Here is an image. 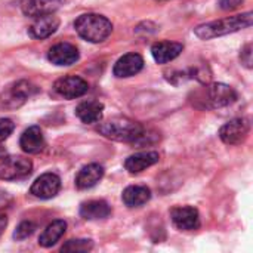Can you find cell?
<instances>
[{
	"label": "cell",
	"instance_id": "cell-31",
	"mask_svg": "<svg viewBox=\"0 0 253 253\" xmlns=\"http://www.w3.org/2000/svg\"><path fill=\"white\" fill-rule=\"evenodd\" d=\"M6 156H7V151L4 150V147H1V145H0V162H1Z\"/></svg>",
	"mask_w": 253,
	"mask_h": 253
},
{
	"label": "cell",
	"instance_id": "cell-25",
	"mask_svg": "<svg viewBox=\"0 0 253 253\" xmlns=\"http://www.w3.org/2000/svg\"><path fill=\"white\" fill-rule=\"evenodd\" d=\"M34 230H36V224H34V222H31V221H24V222H21V224L16 227V230H15V233H13V239H15L16 242L25 240V239H28V237L34 233Z\"/></svg>",
	"mask_w": 253,
	"mask_h": 253
},
{
	"label": "cell",
	"instance_id": "cell-21",
	"mask_svg": "<svg viewBox=\"0 0 253 253\" xmlns=\"http://www.w3.org/2000/svg\"><path fill=\"white\" fill-rule=\"evenodd\" d=\"M150 199H151V191L145 185H130L122 194V200L127 208L144 206L147 202H150Z\"/></svg>",
	"mask_w": 253,
	"mask_h": 253
},
{
	"label": "cell",
	"instance_id": "cell-10",
	"mask_svg": "<svg viewBox=\"0 0 253 253\" xmlns=\"http://www.w3.org/2000/svg\"><path fill=\"white\" fill-rule=\"evenodd\" d=\"M208 102L212 108H222L234 104L237 101V92L234 87L225 83H213L206 89Z\"/></svg>",
	"mask_w": 253,
	"mask_h": 253
},
{
	"label": "cell",
	"instance_id": "cell-24",
	"mask_svg": "<svg viewBox=\"0 0 253 253\" xmlns=\"http://www.w3.org/2000/svg\"><path fill=\"white\" fill-rule=\"evenodd\" d=\"M160 139V136H159V133L157 132H154V130H145V127H144V130L141 132V135L132 142L135 147H145V145H151V144H156L157 141Z\"/></svg>",
	"mask_w": 253,
	"mask_h": 253
},
{
	"label": "cell",
	"instance_id": "cell-5",
	"mask_svg": "<svg viewBox=\"0 0 253 253\" xmlns=\"http://www.w3.org/2000/svg\"><path fill=\"white\" fill-rule=\"evenodd\" d=\"M89 90V84L79 76H65L55 82L53 92L64 99H76Z\"/></svg>",
	"mask_w": 253,
	"mask_h": 253
},
{
	"label": "cell",
	"instance_id": "cell-6",
	"mask_svg": "<svg viewBox=\"0 0 253 253\" xmlns=\"http://www.w3.org/2000/svg\"><path fill=\"white\" fill-rule=\"evenodd\" d=\"M251 132V123L248 119L239 117L225 123L219 130V138L227 145H239L245 142Z\"/></svg>",
	"mask_w": 253,
	"mask_h": 253
},
{
	"label": "cell",
	"instance_id": "cell-11",
	"mask_svg": "<svg viewBox=\"0 0 253 253\" xmlns=\"http://www.w3.org/2000/svg\"><path fill=\"white\" fill-rule=\"evenodd\" d=\"M79 50L74 44L71 43H56L55 46H52L47 52V59L49 62L59 65V67H65V65H73L79 61Z\"/></svg>",
	"mask_w": 253,
	"mask_h": 253
},
{
	"label": "cell",
	"instance_id": "cell-19",
	"mask_svg": "<svg viewBox=\"0 0 253 253\" xmlns=\"http://www.w3.org/2000/svg\"><path fill=\"white\" fill-rule=\"evenodd\" d=\"M159 160H160L159 153H156V151H144V153L129 156L126 159V162H125V168L130 173H141L147 168L159 163Z\"/></svg>",
	"mask_w": 253,
	"mask_h": 253
},
{
	"label": "cell",
	"instance_id": "cell-27",
	"mask_svg": "<svg viewBox=\"0 0 253 253\" xmlns=\"http://www.w3.org/2000/svg\"><path fill=\"white\" fill-rule=\"evenodd\" d=\"M240 59H242V64L246 67V68H252V46L248 44L242 53H240Z\"/></svg>",
	"mask_w": 253,
	"mask_h": 253
},
{
	"label": "cell",
	"instance_id": "cell-4",
	"mask_svg": "<svg viewBox=\"0 0 253 253\" xmlns=\"http://www.w3.org/2000/svg\"><path fill=\"white\" fill-rule=\"evenodd\" d=\"M33 172L31 160L21 156H6L0 162V179L3 181H16L30 176Z\"/></svg>",
	"mask_w": 253,
	"mask_h": 253
},
{
	"label": "cell",
	"instance_id": "cell-7",
	"mask_svg": "<svg viewBox=\"0 0 253 253\" xmlns=\"http://www.w3.org/2000/svg\"><path fill=\"white\" fill-rule=\"evenodd\" d=\"M36 92H37V87L33 83L27 80H19L13 83L12 86H9V89L4 92L3 105L7 108H18Z\"/></svg>",
	"mask_w": 253,
	"mask_h": 253
},
{
	"label": "cell",
	"instance_id": "cell-12",
	"mask_svg": "<svg viewBox=\"0 0 253 253\" xmlns=\"http://www.w3.org/2000/svg\"><path fill=\"white\" fill-rule=\"evenodd\" d=\"M59 27V18L55 16L53 13L36 16L33 24L28 28V33L33 39L36 40H43L50 37Z\"/></svg>",
	"mask_w": 253,
	"mask_h": 253
},
{
	"label": "cell",
	"instance_id": "cell-15",
	"mask_svg": "<svg viewBox=\"0 0 253 253\" xmlns=\"http://www.w3.org/2000/svg\"><path fill=\"white\" fill-rule=\"evenodd\" d=\"M62 4V0H21V10L25 16L36 18L47 13H55Z\"/></svg>",
	"mask_w": 253,
	"mask_h": 253
},
{
	"label": "cell",
	"instance_id": "cell-26",
	"mask_svg": "<svg viewBox=\"0 0 253 253\" xmlns=\"http://www.w3.org/2000/svg\"><path fill=\"white\" fill-rule=\"evenodd\" d=\"M13 129H15V123L10 119L0 117V142L7 139L10 133L13 132Z\"/></svg>",
	"mask_w": 253,
	"mask_h": 253
},
{
	"label": "cell",
	"instance_id": "cell-29",
	"mask_svg": "<svg viewBox=\"0 0 253 253\" xmlns=\"http://www.w3.org/2000/svg\"><path fill=\"white\" fill-rule=\"evenodd\" d=\"M12 202H13L12 196H10L9 193H6V191H1V190H0V211L9 208V206L12 205Z\"/></svg>",
	"mask_w": 253,
	"mask_h": 253
},
{
	"label": "cell",
	"instance_id": "cell-20",
	"mask_svg": "<svg viewBox=\"0 0 253 253\" xmlns=\"http://www.w3.org/2000/svg\"><path fill=\"white\" fill-rule=\"evenodd\" d=\"M111 215V208L104 200H90L80 206V216L86 221H99Z\"/></svg>",
	"mask_w": 253,
	"mask_h": 253
},
{
	"label": "cell",
	"instance_id": "cell-8",
	"mask_svg": "<svg viewBox=\"0 0 253 253\" xmlns=\"http://www.w3.org/2000/svg\"><path fill=\"white\" fill-rule=\"evenodd\" d=\"M61 190V178L56 173H43L31 185L30 194L40 200H49L55 197Z\"/></svg>",
	"mask_w": 253,
	"mask_h": 253
},
{
	"label": "cell",
	"instance_id": "cell-28",
	"mask_svg": "<svg viewBox=\"0 0 253 253\" xmlns=\"http://www.w3.org/2000/svg\"><path fill=\"white\" fill-rule=\"evenodd\" d=\"M242 3H243V0H219V7L222 10H234Z\"/></svg>",
	"mask_w": 253,
	"mask_h": 253
},
{
	"label": "cell",
	"instance_id": "cell-2",
	"mask_svg": "<svg viewBox=\"0 0 253 253\" xmlns=\"http://www.w3.org/2000/svg\"><path fill=\"white\" fill-rule=\"evenodd\" d=\"M96 130L108 139L132 144L141 135L144 126L127 117H113L105 122H98Z\"/></svg>",
	"mask_w": 253,
	"mask_h": 253
},
{
	"label": "cell",
	"instance_id": "cell-17",
	"mask_svg": "<svg viewBox=\"0 0 253 253\" xmlns=\"http://www.w3.org/2000/svg\"><path fill=\"white\" fill-rule=\"evenodd\" d=\"M104 176V168L98 163H90L82 168L76 176V187L79 190H87L95 187Z\"/></svg>",
	"mask_w": 253,
	"mask_h": 253
},
{
	"label": "cell",
	"instance_id": "cell-16",
	"mask_svg": "<svg viewBox=\"0 0 253 253\" xmlns=\"http://www.w3.org/2000/svg\"><path fill=\"white\" fill-rule=\"evenodd\" d=\"M46 142H44V136L43 132L39 126H30L28 129H25L21 135L19 139V147L24 153L27 154H39L43 151Z\"/></svg>",
	"mask_w": 253,
	"mask_h": 253
},
{
	"label": "cell",
	"instance_id": "cell-32",
	"mask_svg": "<svg viewBox=\"0 0 253 253\" xmlns=\"http://www.w3.org/2000/svg\"><path fill=\"white\" fill-rule=\"evenodd\" d=\"M157 1H163V0H157Z\"/></svg>",
	"mask_w": 253,
	"mask_h": 253
},
{
	"label": "cell",
	"instance_id": "cell-23",
	"mask_svg": "<svg viewBox=\"0 0 253 253\" xmlns=\"http://www.w3.org/2000/svg\"><path fill=\"white\" fill-rule=\"evenodd\" d=\"M93 249V242L87 239H76V240H68L62 248L61 252H76V253H86L90 252Z\"/></svg>",
	"mask_w": 253,
	"mask_h": 253
},
{
	"label": "cell",
	"instance_id": "cell-3",
	"mask_svg": "<svg viewBox=\"0 0 253 253\" xmlns=\"http://www.w3.org/2000/svg\"><path fill=\"white\" fill-rule=\"evenodd\" d=\"M74 28L82 39L90 43H101L107 40L113 33L111 21L104 15H98V13L80 15L74 22Z\"/></svg>",
	"mask_w": 253,
	"mask_h": 253
},
{
	"label": "cell",
	"instance_id": "cell-18",
	"mask_svg": "<svg viewBox=\"0 0 253 253\" xmlns=\"http://www.w3.org/2000/svg\"><path fill=\"white\" fill-rule=\"evenodd\" d=\"M104 104L99 101H83L76 108V116L86 125H93L102 120Z\"/></svg>",
	"mask_w": 253,
	"mask_h": 253
},
{
	"label": "cell",
	"instance_id": "cell-9",
	"mask_svg": "<svg viewBox=\"0 0 253 253\" xmlns=\"http://www.w3.org/2000/svg\"><path fill=\"white\" fill-rule=\"evenodd\" d=\"M173 225L181 231H196L200 228L199 211L193 206H176L170 211Z\"/></svg>",
	"mask_w": 253,
	"mask_h": 253
},
{
	"label": "cell",
	"instance_id": "cell-14",
	"mask_svg": "<svg viewBox=\"0 0 253 253\" xmlns=\"http://www.w3.org/2000/svg\"><path fill=\"white\" fill-rule=\"evenodd\" d=\"M184 50V44L178 42H157L151 46V55L157 64H168L173 59H176L181 52Z\"/></svg>",
	"mask_w": 253,
	"mask_h": 253
},
{
	"label": "cell",
	"instance_id": "cell-1",
	"mask_svg": "<svg viewBox=\"0 0 253 253\" xmlns=\"http://www.w3.org/2000/svg\"><path fill=\"white\" fill-rule=\"evenodd\" d=\"M252 12H245L234 16H227L218 21L206 22L194 28V34L202 40H211L215 37L227 36L245 28H249L252 25Z\"/></svg>",
	"mask_w": 253,
	"mask_h": 253
},
{
	"label": "cell",
	"instance_id": "cell-13",
	"mask_svg": "<svg viewBox=\"0 0 253 253\" xmlns=\"http://www.w3.org/2000/svg\"><path fill=\"white\" fill-rule=\"evenodd\" d=\"M144 68V59L139 53H126L122 58H119V61L114 64L113 73L116 77L119 79H126V77H132L135 74H138L141 70Z\"/></svg>",
	"mask_w": 253,
	"mask_h": 253
},
{
	"label": "cell",
	"instance_id": "cell-22",
	"mask_svg": "<svg viewBox=\"0 0 253 253\" xmlns=\"http://www.w3.org/2000/svg\"><path fill=\"white\" fill-rule=\"evenodd\" d=\"M67 230V222L62 219H56L53 222H50L43 233L39 237V245L42 248H52L53 245H56V242L64 236Z\"/></svg>",
	"mask_w": 253,
	"mask_h": 253
},
{
	"label": "cell",
	"instance_id": "cell-30",
	"mask_svg": "<svg viewBox=\"0 0 253 253\" xmlns=\"http://www.w3.org/2000/svg\"><path fill=\"white\" fill-rule=\"evenodd\" d=\"M6 225H7V218H6L4 215H0V237H1V234H3Z\"/></svg>",
	"mask_w": 253,
	"mask_h": 253
}]
</instances>
